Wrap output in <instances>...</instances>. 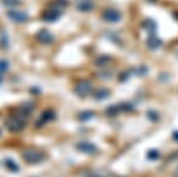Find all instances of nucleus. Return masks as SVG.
I'll list each match as a JSON object with an SVG mask.
<instances>
[{"label":"nucleus","mask_w":178,"mask_h":177,"mask_svg":"<svg viewBox=\"0 0 178 177\" xmlns=\"http://www.w3.org/2000/svg\"><path fill=\"white\" fill-rule=\"evenodd\" d=\"M5 125L8 131L18 132V131H20L23 127L25 126V121L23 120L22 115L14 114V115L8 117V118L5 120Z\"/></svg>","instance_id":"f257e3e1"},{"label":"nucleus","mask_w":178,"mask_h":177,"mask_svg":"<svg viewBox=\"0 0 178 177\" xmlns=\"http://www.w3.org/2000/svg\"><path fill=\"white\" fill-rule=\"evenodd\" d=\"M23 159H25L28 163H39L40 160L43 159V156L42 154H39L37 151H32V150H30V151H24L22 154Z\"/></svg>","instance_id":"f03ea898"},{"label":"nucleus","mask_w":178,"mask_h":177,"mask_svg":"<svg viewBox=\"0 0 178 177\" xmlns=\"http://www.w3.org/2000/svg\"><path fill=\"white\" fill-rule=\"evenodd\" d=\"M7 16L11 18L12 20H14V22H25V20H26V18H28V16H26L25 13L19 12V11H16V10H11V11H8L7 12Z\"/></svg>","instance_id":"7ed1b4c3"},{"label":"nucleus","mask_w":178,"mask_h":177,"mask_svg":"<svg viewBox=\"0 0 178 177\" xmlns=\"http://www.w3.org/2000/svg\"><path fill=\"white\" fill-rule=\"evenodd\" d=\"M4 164H5L6 168L12 172H17L18 170H19V166L17 165V163H16L14 160L10 159V158H6V159L4 160Z\"/></svg>","instance_id":"20e7f679"},{"label":"nucleus","mask_w":178,"mask_h":177,"mask_svg":"<svg viewBox=\"0 0 178 177\" xmlns=\"http://www.w3.org/2000/svg\"><path fill=\"white\" fill-rule=\"evenodd\" d=\"M105 18L107 20H111V22H117V20L120 19V14L117 11H114V10H108L105 13Z\"/></svg>","instance_id":"39448f33"},{"label":"nucleus","mask_w":178,"mask_h":177,"mask_svg":"<svg viewBox=\"0 0 178 177\" xmlns=\"http://www.w3.org/2000/svg\"><path fill=\"white\" fill-rule=\"evenodd\" d=\"M38 38L42 40V42H44V43H50V42H52V36H51L48 31H42V32L38 34Z\"/></svg>","instance_id":"423d86ee"},{"label":"nucleus","mask_w":178,"mask_h":177,"mask_svg":"<svg viewBox=\"0 0 178 177\" xmlns=\"http://www.w3.org/2000/svg\"><path fill=\"white\" fill-rule=\"evenodd\" d=\"M89 89V83L88 82H82L80 86L77 87V93L78 94H84V93H87Z\"/></svg>","instance_id":"0eeeda50"},{"label":"nucleus","mask_w":178,"mask_h":177,"mask_svg":"<svg viewBox=\"0 0 178 177\" xmlns=\"http://www.w3.org/2000/svg\"><path fill=\"white\" fill-rule=\"evenodd\" d=\"M77 148H80V150H82V151H84V152H90L92 150H93V145H90V144L88 143H81L77 145Z\"/></svg>","instance_id":"6e6552de"},{"label":"nucleus","mask_w":178,"mask_h":177,"mask_svg":"<svg viewBox=\"0 0 178 177\" xmlns=\"http://www.w3.org/2000/svg\"><path fill=\"white\" fill-rule=\"evenodd\" d=\"M6 69H7V62H5L4 60L0 61V73H4Z\"/></svg>","instance_id":"1a4fd4ad"},{"label":"nucleus","mask_w":178,"mask_h":177,"mask_svg":"<svg viewBox=\"0 0 178 177\" xmlns=\"http://www.w3.org/2000/svg\"><path fill=\"white\" fill-rule=\"evenodd\" d=\"M4 3L7 4V5H18L19 4L18 0H4Z\"/></svg>","instance_id":"9d476101"},{"label":"nucleus","mask_w":178,"mask_h":177,"mask_svg":"<svg viewBox=\"0 0 178 177\" xmlns=\"http://www.w3.org/2000/svg\"><path fill=\"white\" fill-rule=\"evenodd\" d=\"M0 134H1V131H0Z\"/></svg>","instance_id":"9b49d317"}]
</instances>
